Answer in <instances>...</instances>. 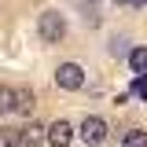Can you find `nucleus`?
I'll list each match as a JSON object with an SVG mask.
<instances>
[{"instance_id":"obj_8","label":"nucleus","mask_w":147,"mask_h":147,"mask_svg":"<svg viewBox=\"0 0 147 147\" xmlns=\"http://www.w3.org/2000/svg\"><path fill=\"white\" fill-rule=\"evenodd\" d=\"M129 66H132V74H144L147 70V48H132L129 52Z\"/></svg>"},{"instance_id":"obj_11","label":"nucleus","mask_w":147,"mask_h":147,"mask_svg":"<svg viewBox=\"0 0 147 147\" xmlns=\"http://www.w3.org/2000/svg\"><path fill=\"white\" fill-rule=\"evenodd\" d=\"M132 92H136L140 99H147V74H136V81H132Z\"/></svg>"},{"instance_id":"obj_13","label":"nucleus","mask_w":147,"mask_h":147,"mask_svg":"<svg viewBox=\"0 0 147 147\" xmlns=\"http://www.w3.org/2000/svg\"><path fill=\"white\" fill-rule=\"evenodd\" d=\"M132 7H147V0H132Z\"/></svg>"},{"instance_id":"obj_9","label":"nucleus","mask_w":147,"mask_h":147,"mask_svg":"<svg viewBox=\"0 0 147 147\" xmlns=\"http://www.w3.org/2000/svg\"><path fill=\"white\" fill-rule=\"evenodd\" d=\"M121 144H125V147H147V132H144V129H129Z\"/></svg>"},{"instance_id":"obj_2","label":"nucleus","mask_w":147,"mask_h":147,"mask_svg":"<svg viewBox=\"0 0 147 147\" xmlns=\"http://www.w3.org/2000/svg\"><path fill=\"white\" fill-rule=\"evenodd\" d=\"M77 136H81L88 147H99L103 140H107V121H103L99 114H88V118L77 125Z\"/></svg>"},{"instance_id":"obj_5","label":"nucleus","mask_w":147,"mask_h":147,"mask_svg":"<svg viewBox=\"0 0 147 147\" xmlns=\"http://www.w3.org/2000/svg\"><path fill=\"white\" fill-rule=\"evenodd\" d=\"M40 144H48V129L30 121V129H22V147H40Z\"/></svg>"},{"instance_id":"obj_1","label":"nucleus","mask_w":147,"mask_h":147,"mask_svg":"<svg viewBox=\"0 0 147 147\" xmlns=\"http://www.w3.org/2000/svg\"><path fill=\"white\" fill-rule=\"evenodd\" d=\"M37 33H40V40H44V44H59V40L66 37V18L59 15L55 7L40 11V18H37Z\"/></svg>"},{"instance_id":"obj_4","label":"nucleus","mask_w":147,"mask_h":147,"mask_svg":"<svg viewBox=\"0 0 147 147\" xmlns=\"http://www.w3.org/2000/svg\"><path fill=\"white\" fill-rule=\"evenodd\" d=\"M70 140H74V125H70V121L59 118V121L48 125V144H52V147H70Z\"/></svg>"},{"instance_id":"obj_14","label":"nucleus","mask_w":147,"mask_h":147,"mask_svg":"<svg viewBox=\"0 0 147 147\" xmlns=\"http://www.w3.org/2000/svg\"><path fill=\"white\" fill-rule=\"evenodd\" d=\"M110 4H132V0H110Z\"/></svg>"},{"instance_id":"obj_10","label":"nucleus","mask_w":147,"mask_h":147,"mask_svg":"<svg viewBox=\"0 0 147 147\" xmlns=\"http://www.w3.org/2000/svg\"><path fill=\"white\" fill-rule=\"evenodd\" d=\"M7 110H15V88L0 85V114H7Z\"/></svg>"},{"instance_id":"obj_12","label":"nucleus","mask_w":147,"mask_h":147,"mask_svg":"<svg viewBox=\"0 0 147 147\" xmlns=\"http://www.w3.org/2000/svg\"><path fill=\"white\" fill-rule=\"evenodd\" d=\"M129 40L125 37H114V40H110V55H125V52H132V48H125Z\"/></svg>"},{"instance_id":"obj_7","label":"nucleus","mask_w":147,"mask_h":147,"mask_svg":"<svg viewBox=\"0 0 147 147\" xmlns=\"http://www.w3.org/2000/svg\"><path fill=\"white\" fill-rule=\"evenodd\" d=\"M0 147H22V129L0 125Z\"/></svg>"},{"instance_id":"obj_6","label":"nucleus","mask_w":147,"mask_h":147,"mask_svg":"<svg viewBox=\"0 0 147 147\" xmlns=\"http://www.w3.org/2000/svg\"><path fill=\"white\" fill-rule=\"evenodd\" d=\"M37 107V99H33V92L30 88H15V114H22V118H30Z\"/></svg>"},{"instance_id":"obj_3","label":"nucleus","mask_w":147,"mask_h":147,"mask_svg":"<svg viewBox=\"0 0 147 147\" xmlns=\"http://www.w3.org/2000/svg\"><path fill=\"white\" fill-rule=\"evenodd\" d=\"M55 85L66 92H77L85 85V70H81V63H59V70H55Z\"/></svg>"}]
</instances>
